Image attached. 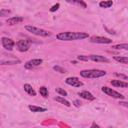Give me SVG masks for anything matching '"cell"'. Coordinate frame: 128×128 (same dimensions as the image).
Segmentation results:
<instances>
[{
	"instance_id": "1",
	"label": "cell",
	"mask_w": 128,
	"mask_h": 128,
	"mask_svg": "<svg viewBox=\"0 0 128 128\" xmlns=\"http://www.w3.org/2000/svg\"><path fill=\"white\" fill-rule=\"evenodd\" d=\"M58 40L61 41H72V40H82L88 38L89 35L86 32H60L56 35Z\"/></svg>"
},
{
	"instance_id": "2",
	"label": "cell",
	"mask_w": 128,
	"mask_h": 128,
	"mask_svg": "<svg viewBox=\"0 0 128 128\" xmlns=\"http://www.w3.org/2000/svg\"><path fill=\"white\" fill-rule=\"evenodd\" d=\"M80 75L84 78H100L106 75V71L100 69H87L80 71Z\"/></svg>"
},
{
	"instance_id": "3",
	"label": "cell",
	"mask_w": 128,
	"mask_h": 128,
	"mask_svg": "<svg viewBox=\"0 0 128 128\" xmlns=\"http://www.w3.org/2000/svg\"><path fill=\"white\" fill-rule=\"evenodd\" d=\"M25 29L28 32L32 33V34L37 35V36H41V37H48L51 34L47 30H44V29H41V28H38V27H35V26H32V25H26Z\"/></svg>"
},
{
	"instance_id": "4",
	"label": "cell",
	"mask_w": 128,
	"mask_h": 128,
	"mask_svg": "<svg viewBox=\"0 0 128 128\" xmlns=\"http://www.w3.org/2000/svg\"><path fill=\"white\" fill-rule=\"evenodd\" d=\"M101 90H102V92H104L105 94H107L108 96H110L112 98H115V99H124V96L121 93H119V92H117V91H115L112 88H109L107 86H103Z\"/></svg>"
},
{
	"instance_id": "5",
	"label": "cell",
	"mask_w": 128,
	"mask_h": 128,
	"mask_svg": "<svg viewBox=\"0 0 128 128\" xmlns=\"http://www.w3.org/2000/svg\"><path fill=\"white\" fill-rule=\"evenodd\" d=\"M17 47H18V50L20 52H26L29 50L30 48V45H31V42L27 39H21L19 40L17 43H16Z\"/></svg>"
},
{
	"instance_id": "6",
	"label": "cell",
	"mask_w": 128,
	"mask_h": 128,
	"mask_svg": "<svg viewBox=\"0 0 128 128\" xmlns=\"http://www.w3.org/2000/svg\"><path fill=\"white\" fill-rule=\"evenodd\" d=\"M91 43H97V44H110L112 43V40L110 38L101 37V36H92L89 40Z\"/></svg>"
},
{
	"instance_id": "7",
	"label": "cell",
	"mask_w": 128,
	"mask_h": 128,
	"mask_svg": "<svg viewBox=\"0 0 128 128\" xmlns=\"http://www.w3.org/2000/svg\"><path fill=\"white\" fill-rule=\"evenodd\" d=\"M42 62H43V60L39 59V58L32 59V60H29L28 62H26L24 64V67H25V69H34L35 67H38L39 65H41Z\"/></svg>"
},
{
	"instance_id": "8",
	"label": "cell",
	"mask_w": 128,
	"mask_h": 128,
	"mask_svg": "<svg viewBox=\"0 0 128 128\" xmlns=\"http://www.w3.org/2000/svg\"><path fill=\"white\" fill-rule=\"evenodd\" d=\"M65 82H66V84H68L70 86H73V87H81V86H83V82L80 81L77 77H68V78H66Z\"/></svg>"
},
{
	"instance_id": "9",
	"label": "cell",
	"mask_w": 128,
	"mask_h": 128,
	"mask_svg": "<svg viewBox=\"0 0 128 128\" xmlns=\"http://www.w3.org/2000/svg\"><path fill=\"white\" fill-rule=\"evenodd\" d=\"M1 42H2V46H3L6 50H9V51L12 50L13 47H14V45H15V42H14L12 39L7 38V37H2Z\"/></svg>"
},
{
	"instance_id": "10",
	"label": "cell",
	"mask_w": 128,
	"mask_h": 128,
	"mask_svg": "<svg viewBox=\"0 0 128 128\" xmlns=\"http://www.w3.org/2000/svg\"><path fill=\"white\" fill-rule=\"evenodd\" d=\"M88 58H89V60L94 61V62H106V63L109 62V59L106 58L105 56H102V55H95V54H93V55H89Z\"/></svg>"
},
{
	"instance_id": "11",
	"label": "cell",
	"mask_w": 128,
	"mask_h": 128,
	"mask_svg": "<svg viewBox=\"0 0 128 128\" xmlns=\"http://www.w3.org/2000/svg\"><path fill=\"white\" fill-rule=\"evenodd\" d=\"M78 95L83 98V99H86V100H89V101H92V100H95V96H93L90 92L88 91H81L78 93Z\"/></svg>"
},
{
	"instance_id": "12",
	"label": "cell",
	"mask_w": 128,
	"mask_h": 128,
	"mask_svg": "<svg viewBox=\"0 0 128 128\" xmlns=\"http://www.w3.org/2000/svg\"><path fill=\"white\" fill-rule=\"evenodd\" d=\"M111 84L115 87H122V88H128V83L124 82L120 79H115V80H111Z\"/></svg>"
},
{
	"instance_id": "13",
	"label": "cell",
	"mask_w": 128,
	"mask_h": 128,
	"mask_svg": "<svg viewBox=\"0 0 128 128\" xmlns=\"http://www.w3.org/2000/svg\"><path fill=\"white\" fill-rule=\"evenodd\" d=\"M23 20H24V19H23L22 17H20V16H15V17L9 18V19L7 20V23H8L9 25H16V24L21 23Z\"/></svg>"
},
{
	"instance_id": "14",
	"label": "cell",
	"mask_w": 128,
	"mask_h": 128,
	"mask_svg": "<svg viewBox=\"0 0 128 128\" xmlns=\"http://www.w3.org/2000/svg\"><path fill=\"white\" fill-rule=\"evenodd\" d=\"M23 88H24L25 92H27L29 95H31V96H35V95H36V92H35V90L32 88V86H31L30 84H24Z\"/></svg>"
},
{
	"instance_id": "15",
	"label": "cell",
	"mask_w": 128,
	"mask_h": 128,
	"mask_svg": "<svg viewBox=\"0 0 128 128\" xmlns=\"http://www.w3.org/2000/svg\"><path fill=\"white\" fill-rule=\"evenodd\" d=\"M113 59L121 64H128V57L126 56H114Z\"/></svg>"
},
{
	"instance_id": "16",
	"label": "cell",
	"mask_w": 128,
	"mask_h": 128,
	"mask_svg": "<svg viewBox=\"0 0 128 128\" xmlns=\"http://www.w3.org/2000/svg\"><path fill=\"white\" fill-rule=\"evenodd\" d=\"M66 2L71 3V4H77V5L81 6L82 8H86V7H87L86 3H85L83 0H66Z\"/></svg>"
},
{
	"instance_id": "17",
	"label": "cell",
	"mask_w": 128,
	"mask_h": 128,
	"mask_svg": "<svg viewBox=\"0 0 128 128\" xmlns=\"http://www.w3.org/2000/svg\"><path fill=\"white\" fill-rule=\"evenodd\" d=\"M113 5V1L112 0H104V1H101L99 3V6L101 8H109Z\"/></svg>"
},
{
	"instance_id": "18",
	"label": "cell",
	"mask_w": 128,
	"mask_h": 128,
	"mask_svg": "<svg viewBox=\"0 0 128 128\" xmlns=\"http://www.w3.org/2000/svg\"><path fill=\"white\" fill-rule=\"evenodd\" d=\"M28 108H29L32 112H45V111H46V108L39 107V106H35V105H29Z\"/></svg>"
},
{
	"instance_id": "19",
	"label": "cell",
	"mask_w": 128,
	"mask_h": 128,
	"mask_svg": "<svg viewBox=\"0 0 128 128\" xmlns=\"http://www.w3.org/2000/svg\"><path fill=\"white\" fill-rule=\"evenodd\" d=\"M54 100H56V101H58V102H60L61 104H64L65 106H67V107H69L71 104H70V102L68 101V100H66L65 98H63V97H61V96H56L55 98H54Z\"/></svg>"
},
{
	"instance_id": "20",
	"label": "cell",
	"mask_w": 128,
	"mask_h": 128,
	"mask_svg": "<svg viewBox=\"0 0 128 128\" xmlns=\"http://www.w3.org/2000/svg\"><path fill=\"white\" fill-rule=\"evenodd\" d=\"M113 49H122V50H128V44L127 43H122V44H116L112 46Z\"/></svg>"
},
{
	"instance_id": "21",
	"label": "cell",
	"mask_w": 128,
	"mask_h": 128,
	"mask_svg": "<svg viewBox=\"0 0 128 128\" xmlns=\"http://www.w3.org/2000/svg\"><path fill=\"white\" fill-rule=\"evenodd\" d=\"M39 93L44 97V98H47L48 97V89L45 87V86H42L39 88Z\"/></svg>"
},
{
	"instance_id": "22",
	"label": "cell",
	"mask_w": 128,
	"mask_h": 128,
	"mask_svg": "<svg viewBox=\"0 0 128 128\" xmlns=\"http://www.w3.org/2000/svg\"><path fill=\"white\" fill-rule=\"evenodd\" d=\"M19 62H20V61H19V60H16V59H13V60H7V61L2 60V61H1V65H12V64L19 63Z\"/></svg>"
},
{
	"instance_id": "23",
	"label": "cell",
	"mask_w": 128,
	"mask_h": 128,
	"mask_svg": "<svg viewBox=\"0 0 128 128\" xmlns=\"http://www.w3.org/2000/svg\"><path fill=\"white\" fill-rule=\"evenodd\" d=\"M53 70H55L56 72H59V73H66V70L64 68H62L61 66H58V65L53 66Z\"/></svg>"
},
{
	"instance_id": "24",
	"label": "cell",
	"mask_w": 128,
	"mask_h": 128,
	"mask_svg": "<svg viewBox=\"0 0 128 128\" xmlns=\"http://www.w3.org/2000/svg\"><path fill=\"white\" fill-rule=\"evenodd\" d=\"M114 76L118 77V78L121 79V80H128V76H126V75H124V74H121V73H118V72H115V73H114Z\"/></svg>"
},
{
	"instance_id": "25",
	"label": "cell",
	"mask_w": 128,
	"mask_h": 128,
	"mask_svg": "<svg viewBox=\"0 0 128 128\" xmlns=\"http://www.w3.org/2000/svg\"><path fill=\"white\" fill-rule=\"evenodd\" d=\"M55 91H56L57 93H59L60 95H62V96H67V92H66L64 89L60 88V87H57V88L55 89Z\"/></svg>"
},
{
	"instance_id": "26",
	"label": "cell",
	"mask_w": 128,
	"mask_h": 128,
	"mask_svg": "<svg viewBox=\"0 0 128 128\" xmlns=\"http://www.w3.org/2000/svg\"><path fill=\"white\" fill-rule=\"evenodd\" d=\"M10 10H8V9H1L0 10V16H2V17H4V16H7L8 14H10Z\"/></svg>"
},
{
	"instance_id": "27",
	"label": "cell",
	"mask_w": 128,
	"mask_h": 128,
	"mask_svg": "<svg viewBox=\"0 0 128 128\" xmlns=\"http://www.w3.org/2000/svg\"><path fill=\"white\" fill-rule=\"evenodd\" d=\"M77 59L80 60V61H88V60H89L88 56H86V55H79V56L77 57Z\"/></svg>"
},
{
	"instance_id": "28",
	"label": "cell",
	"mask_w": 128,
	"mask_h": 128,
	"mask_svg": "<svg viewBox=\"0 0 128 128\" xmlns=\"http://www.w3.org/2000/svg\"><path fill=\"white\" fill-rule=\"evenodd\" d=\"M60 7V4L59 3H57V4H55V5H53L51 8H50V11L51 12H55L56 10H58V8Z\"/></svg>"
},
{
	"instance_id": "29",
	"label": "cell",
	"mask_w": 128,
	"mask_h": 128,
	"mask_svg": "<svg viewBox=\"0 0 128 128\" xmlns=\"http://www.w3.org/2000/svg\"><path fill=\"white\" fill-rule=\"evenodd\" d=\"M119 104H120L121 106H124V107L128 108V102H125V101H120V102H119Z\"/></svg>"
},
{
	"instance_id": "30",
	"label": "cell",
	"mask_w": 128,
	"mask_h": 128,
	"mask_svg": "<svg viewBox=\"0 0 128 128\" xmlns=\"http://www.w3.org/2000/svg\"><path fill=\"white\" fill-rule=\"evenodd\" d=\"M73 104H74L76 107H79V106L81 105V102H80L79 100H74V101H73Z\"/></svg>"
},
{
	"instance_id": "31",
	"label": "cell",
	"mask_w": 128,
	"mask_h": 128,
	"mask_svg": "<svg viewBox=\"0 0 128 128\" xmlns=\"http://www.w3.org/2000/svg\"><path fill=\"white\" fill-rule=\"evenodd\" d=\"M95 126H96V127H99V125H97L96 123H93V124H92V127H95Z\"/></svg>"
}]
</instances>
